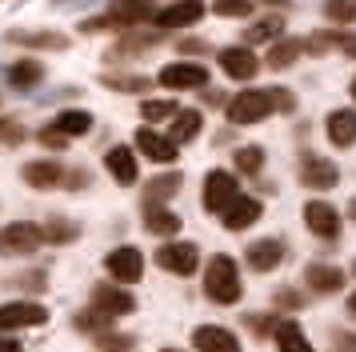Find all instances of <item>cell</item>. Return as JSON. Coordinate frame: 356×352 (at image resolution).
Listing matches in <instances>:
<instances>
[{"mask_svg":"<svg viewBox=\"0 0 356 352\" xmlns=\"http://www.w3.org/2000/svg\"><path fill=\"white\" fill-rule=\"evenodd\" d=\"M241 269H236V260L225 253H216L204 264V296L212 304H236L241 301Z\"/></svg>","mask_w":356,"mask_h":352,"instance_id":"cell-1","label":"cell"},{"mask_svg":"<svg viewBox=\"0 0 356 352\" xmlns=\"http://www.w3.org/2000/svg\"><path fill=\"white\" fill-rule=\"evenodd\" d=\"M273 112H276V100H273L268 88H244V93H236L228 100V120L236 128L260 125V120H268Z\"/></svg>","mask_w":356,"mask_h":352,"instance_id":"cell-2","label":"cell"},{"mask_svg":"<svg viewBox=\"0 0 356 352\" xmlns=\"http://www.w3.org/2000/svg\"><path fill=\"white\" fill-rule=\"evenodd\" d=\"M49 324V308L36 301H8L0 304V333H17V328H40Z\"/></svg>","mask_w":356,"mask_h":352,"instance_id":"cell-3","label":"cell"},{"mask_svg":"<svg viewBox=\"0 0 356 352\" xmlns=\"http://www.w3.org/2000/svg\"><path fill=\"white\" fill-rule=\"evenodd\" d=\"M92 308H97V312H104L108 320H116V317H129V312H136V296H132L124 285L100 280V285H92Z\"/></svg>","mask_w":356,"mask_h":352,"instance_id":"cell-4","label":"cell"},{"mask_svg":"<svg viewBox=\"0 0 356 352\" xmlns=\"http://www.w3.org/2000/svg\"><path fill=\"white\" fill-rule=\"evenodd\" d=\"M40 240H44V228H36L29 221L4 224L0 228V256H29L40 248Z\"/></svg>","mask_w":356,"mask_h":352,"instance_id":"cell-5","label":"cell"},{"mask_svg":"<svg viewBox=\"0 0 356 352\" xmlns=\"http://www.w3.org/2000/svg\"><path fill=\"white\" fill-rule=\"evenodd\" d=\"M236 196H241V184H236V176H232V173H225V168H212V173L204 176V208H209V212H216V216H220V212H225Z\"/></svg>","mask_w":356,"mask_h":352,"instance_id":"cell-6","label":"cell"},{"mask_svg":"<svg viewBox=\"0 0 356 352\" xmlns=\"http://www.w3.org/2000/svg\"><path fill=\"white\" fill-rule=\"evenodd\" d=\"M156 264L164 272H177V276H193L196 264H200V248L196 244H184V240H172V244L156 248Z\"/></svg>","mask_w":356,"mask_h":352,"instance_id":"cell-7","label":"cell"},{"mask_svg":"<svg viewBox=\"0 0 356 352\" xmlns=\"http://www.w3.org/2000/svg\"><path fill=\"white\" fill-rule=\"evenodd\" d=\"M305 224H308V232H312V237H321V240H337L340 228H344L340 212L328 205V200H308V205H305Z\"/></svg>","mask_w":356,"mask_h":352,"instance_id":"cell-8","label":"cell"},{"mask_svg":"<svg viewBox=\"0 0 356 352\" xmlns=\"http://www.w3.org/2000/svg\"><path fill=\"white\" fill-rule=\"evenodd\" d=\"M104 269H108L113 280L132 285V280H140V276H145V256H140V248L124 244V248H113V253L104 256Z\"/></svg>","mask_w":356,"mask_h":352,"instance_id":"cell-9","label":"cell"},{"mask_svg":"<svg viewBox=\"0 0 356 352\" xmlns=\"http://www.w3.org/2000/svg\"><path fill=\"white\" fill-rule=\"evenodd\" d=\"M300 184L312 192H328L340 184V168L324 157H305L300 160Z\"/></svg>","mask_w":356,"mask_h":352,"instance_id":"cell-10","label":"cell"},{"mask_svg":"<svg viewBox=\"0 0 356 352\" xmlns=\"http://www.w3.org/2000/svg\"><path fill=\"white\" fill-rule=\"evenodd\" d=\"M284 256H289V244L276 237H264L257 240V244H248V253H244V260H248V269L252 272H273L284 264Z\"/></svg>","mask_w":356,"mask_h":352,"instance_id":"cell-11","label":"cell"},{"mask_svg":"<svg viewBox=\"0 0 356 352\" xmlns=\"http://www.w3.org/2000/svg\"><path fill=\"white\" fill-rule=\"evenodd\" d=\"M200 16H204V0H172V4L156 8L152 24H161V29H184V24H196Z\"/></svg>","mask_w":356,"mask_h":352,"instance_id":"cell-12","label":"cell"},{"mask_svg":"<svg viewBox=\"0 0 356 352\" xmlns=\"http://www.w3.org/2000/svg\"><path fill=\"white\" fill-rule=\"evenodd\" d=\"M260 216H264V205H260L257 196H236V200L220 212V224H225L228 232H244V228H252Z\"/></svg>","mask_w":356,"mask_h":352,"instance_id":"cell-13","label":"cell"},{"mask_svg":"<svg viewBox=\"0 0 356 352\" xmlns=\"http://www.w3.org/2000/svg\"><path fill=\"white\" fill-rule=\"evenodd\" d=\"M161 84L164 88H204V84H209V68H204V64H188V61L164 64Z\"/></svg>","mask_w":356,"mask_h":352,"instance_id":"cell-14","label":"cell"},{"mask_svg":"<svg viewBox=\"0 0 356 352\" xmlns=\"http://www.w3.org/2000/svg\"><path fill=\"white\" fill-rule=\"evenodd\" d=\"M132 144H136V152H145V157H148V160H156V164H172V160L180 157V148L168 141L164 132H156V128H140Z\"/></svg>","mask_w":356,"mask_h":352,"instance_id":"cell-15","label":"cell"},{"mask_svg":"<svg viewBox=\"0 0 356 352\" xmlns=\"http://www.w3.org/2000/svg\"><path fill=\"white\" fill-rule=\"evenodd\" d=\"M220 68H225L232 80H252L260 72V61L252 56V48H244V45H232V48H220Z\"/></svg>","mask_w":356,"mask_h":352,"instance_id":"cell-16","label":"cell"},{"mask_svg":"<svg viewBox=\"0 0 356 352\" xmlns=\"http://www.w3.org/2000/svg\"><path fill=\"white\" fill-rule=\"evenodd\" d=\"M193 344H196V352H241L236 333H228L220 324H200L193 333Z\"/></svg>","mask_w":356,"mask_h":352,"instance_id":"cell-17","label":"cell"},{"mask_svg":"<svg viewBox=\"0 0 356 352\" xmlns=\"http://www.w3.org/2000/svg\"><path fill=\"white\" fill-rule=\"evenodd\" d=\"M344 280H348V276H344L337 264H308L305 269V285H308V292H316V296H332V292H340Z\"/></svg>","mask_w":356,"mask_h":352,"instance_id":"cell-18","label":"cell"},{"mask_svg":"<svg viewBox=\"0 0 356 352\" xmlns=\"http://www.w3.org/2000/svg\"><path fill=\"white\" fill-rule=\"evenodd\" d=\"M104 168L113 173L116 184H136V176H140V164H136V152L124 148V144H116L104 152Z\"/></svg>","mask_w":356,"mask_h":352,"instance_id":"cell-19","label":"cell"},{"mask_svg":"<svg viewBox=\"0 0 356 352\" xmlns=\"http://www.w3.org/2000/svg\"><path fill=\"white\" fill-rule=\"evenodd\" d=\"M24 180L33 184V189L49 192V189H60L65 184V168L56 164V160H33V164H24Z\"/></svg>","mask_w":356,"mask_h":352,"instance_id":"cell-20","label":"cell"},{"mask_svg":"<svg viewBox=\"0 0 356 352\" xmlns=\"http://www.w3.org/2000/svg\"><path fill=\"white\" fill-rule=\"evenodd\" d=\"M116 24H145L156 16V0H113V13H108Z\"/></svg>","mask_w":356,"mask_h":352,"instance_id":"cell-21","label":"cell"},{"mask_svg":"<svg viewBox=\"0 0 356 352\" xmlns=\"http://www.w3.org/2000/svg\"><path fill=\"white\" fill-rule=\"evenodd\" d=\"M324 128H328V141L337 144V148H348V144H356V112H353V109L328 112Z\"/></svg>","mask_w":356,"mask_h":352,"instance_id":"cell-22","label":"cell"},{"mask_svg":"<svg viewBox=\"0 0 356 352\" xmlns=\"http://www.w3.org/2000/svg\"><path fill=\"white\" fill-rule=\"evenodd\" d=\"M200 128H204V116L196 109H180L177 116H172V128H168V141L177 144H188V141H196L200 136Z\"/></svg>","mask_w":356,"mask_h":352,"instance_id":"cell-23","label":"cell"},{"mask_svg":"<svg viewBox=\"0 0 356 352\" xmlns=\"http://www.w3.org/2000/svg\"><path fill=\"white\" fill-rule=\"evenodd\" d=\"M145 228L152 232V237H177L180 228H184V221H180L172 208H164V205H152L145 212Z\"/></svg>","mask_w":356,"mask_h":352,"instance_id":"cell-24","label":"cell"},{"mask_svg":"<svg viewBox=\"0 0 356 352\" xmlns=\"http://www.w3.org/2000/svg\"><path fill=\"white\" fill-rule=\"evenodd\" d=\"M52 128L60 132V136H84V132H92V112L84 109H60L56 112V120H52Z\"/></svg>","mask_w":356,"mask_h":352,"instance_id":"cell-25","label":"cell"},{"mask_svg":"<svg viewBox=\"0 0 356 352\" xmlns=\"http://www.w3.org/2000/svg\"><path fill=\"white\" fill-rule=\"evenodd\" d=\"M273 336H276V349L280 352H316V344H308L305 328H300L296 320H280Z\"/></svg>","mask_w":356,"mask_h":352,"instance_id":"cell-26","label":"cell"},{"mask_svg":"<svg viewBox=\"0 0 356 352\" xmlns=\"http://www.w3.org/2000/svg\"><path fill=\"white\" fill-rule=\"evenodd\" d=\"M8 40L20 48H52V52H60V48H68V36L65 32H8Z\"/></svg>","mask_w":356,"mask_h":352,"instance_id":"cell-27","label":"cell"},{"mask_svg":"<svg viewBox=\"0 0 356 352\" xmlns=\"http://www.w3.org/2000/svg\"><path fill=\"white\" fill-rule=\"evenodd\" d=\"M40 80H44V64H40V61H29V56H24V61H17L13 68H8V84L20 88V93L36 88Z\"/></svg>","mask_w":356,"mask_h":352,"instance_id":"cell-28","label":"cell"},{"mask_svg":"<svg viewBox=\"0 0 356 352\" xmlns=\"http://www.w3.org/2000/svg\"><path fill=\"white\" fill-rule=\"evenodd\" d=\"M180 192V176L177 173H164V176H152L145 189V205H161V200H168V196H177Z\"/></svg>","mask_w":356,"mask_h":352,"instance_id":"cell-29","label":"cell"},{"mask_svg":"<svg viewBox=\"0 0 356 352\" xmlns=\"http://www.w3.org/2000/svg\"><path fill=\"white\" fill-rule=\"evenodd\" d=\"M300 48H305V40H292V36H284V40H276L273 52H268V68H289V64H296V56H300Z\"/></svg>","mask_w":356,"mask_h":352,"instance_id":"cell-30","label":"cell"},{"mask_svg":"<svg viewBox=\"0 0 356 352\" xmlns=\"http://www.w3.org/2000/svg\"><path fill=\"white\" fill-rule=\"evenodd\" d=\"M280 32H284V20H280V16H264L260 24H248V29H244V48L260 45V40H276Z\"/></svg>","mask_w":356,"mask_h":352,"instance_id":"cell-31","label":"cell"},{"mask_svg":"<svg viewBox=\"0 0 356 352\" xmlns=\"http://www.w3.org/2000/svg\"><path fill=\"white\" fill-rule=\"evenodd\" d=\"M76 237H81V224H72V221L52 216V221L44 224V240H52V244H72Z\"/></svg>","mask_w":356,"mask_h":352,"instance_id":"cell-32","label":"cell"},{"mask_svg":"<svg viewBox=\"0 0 356 352\" xmlns=\"http://www.w3.org/2000/svg\"><path fill=\"white\" fill-rule=\"evenodd\" d=\"M232 157H236V168H241L244 176H257L260 168H264V148H257V144H244Z\"/></svg>","mask_w":356,"mask_h":352,"instance_id":"cell-33","label":"cell"},{"mask_svg":"<svg viewBox=\"0 0 356 352\" xmlns=\"http://www.w3.org/2000/svg\"><path fill=\"white\" fill-rule=\"evenodd\" d=\"M324 16L332 24H353L356 20V0H324Z\"/></svg>","mask_w":356,"mask_h":352,"instance_id":"cell-34","label":"cell"},{"mask_svg":"<svg viewBox=\"0 0 356 352\" xmlns=\"http://www.w3.org/2000/svg\"><path fill=\"white\" fill-rule=\"evenodd\" d=\"M340 36H344V32H332V29L312 32V36L305 40V48L312 52V56H321V52H328V48H340Z\"/></svg>","mask_w":356,"mask_h":352,"instance_id":"cell-35","label":"cell"},{"mask_svg":"<svg viewBox=\"0 0 356 352\" xmlns=\"http://www.w3.org/2000/svg\"><path fill=\"white\" fill-rule=\"evenodd\" d=\"M100 84L113 88V93H140V88H152V80L148 77H104Z\"/></svg>","mask_w":356,"mask_h":352,"instance_id":"cell-36","label":"cell"},{"mask_svg":"<svg viewBox=\"0 0 356 352\" xmlns=\"http://www.w3.org/2000/svg\"><path fill=\"white\" fill-rule=\"evenodd\" d=\"M177 112H180L177 100H145V104H140V116H145V120H168V116H177Z\"/></svg>","mask_w":356,"mask_h":352,"instance_id":"cell-37","label":"cell"},{"mask_svg":"<svg viewBox=\"0 0 356 352\" xmlns=\"http://www.w3.org/2000/svg\"><path fill=\"white\" fill-rule=\"evenodd\" d=\"M156 40H161V32H136V36H124V40L116 45L113 56H120V52H140V48L156 45Z\"/></svg>","mask_w":356,"mask_h":352,"instance_id":"cell-38","label":"cell"},{"mask_svg":"<svg viewBox=\"0 0 356 352\" xmlns=\"http://www.w3.org/2000/svg\"><path fill=\"white\" fill-rule=\"evenodd\" d=\"M0 141L8 144V148H17L24 141V125H20L17 116H0Z\"/></svg>","mask_w":356,"mask_h":352,"instance_id":"cell-39","label":"cell"},{"mask_svg":"<svg viewBox=\"0 0 356 352\" xmlns=\"http://www.w3.org/2000/svg\"><path fill=\"white\" fill-rule=\"evenodd\" d=\"M97 352H132V336H116V333H104L92 340Z\"/></svg>","mask_w":356,"mask_h":352,"instance_id":"cell-40","label":"cell"},{"mask_svg":"<svg viewBox=\"0 0 356 352\" xmlns=\"http://www.w3.org/2000/svg\"><path fill=\"white\" fill-rule=\"evenodd\" d=\"M216 16H252V0H216Z\"/></svg>","mask_w":356,"mask_h":352,"instance_id":"cell-41","label":"cell"},{"mask_svg":"<svg viewBox=\"0 0 356 352\" xmlns=\"http://www.w3.org/2000/svg\"><path fill=\"white\" fill-rule=\"evenodd\" d=\"M276 308H300V304H305V296H300V292H296V288H276Z\"/></svg>","mask_w":356,"mask_h":352,"instance_id":"cell-42","label":"cell"},{"mask_svg":"<svg viewBox=\"0 0 356 352\" xmlns=\"http://www.w3.org/2000/svg\"><path fill=\"white\" fill-rule=\"evenodd\" d=\"M17 285L24 288V292H29V288H33V292H44L49 280H44V272H33V276H17Z\"/></svg>","mask_w":356,"mask_h":352,"instance_id":"cell-43","label":"cell"},{"mask_svg":"<svg viewBox=\"0 0 356 352\" xmlns=\"http://www.w3.org/2000/svg\"><path fill=\"white\" fill-rule=\"evenodd\" d=\"M113 24H116L113 16H88L81 24V32H104V29H113Z\"/></svg>","mask_w":356,"mask_h":352,"instance_id":"cell-44","label":"cell"},{"mask_svg":"<svg viewBox=\"0 0 356 352\" xmlns=\"http://www.w3.org/2000/svg\"><path fill=\"white\" fill-rule=\"evenodd\" d=\"M244 324H248L252 333H268V328L276 333V320L273 317H244Z\"/></svg>","mask_w":356,"mask_h":352,"instance_id":"cell-45","label":"cell"},{"mask_svg":"<svg viewBox=\"0 0 356 352\" xmlns=\"http://www.w3.org/2000/svg\"><path fill=\"white\" fill-rule=\"evenodd\" d=\"M40 141L49 144V148H65V144H68V136H60L56 128H44V132H40Z\"/></svg>","mask_w":356,"mask_h":352,"instance_id":"cell-46","label":"cell"},{"mask_svg":"<svg viewBox=\"0 0 356 352\" xmlns=\"http://www.w3.org/2000/svg\"><path fill=\"white\" fill-rule=\"evenodd\" d=\"M273 100H276V109H284V112L296 109V100H292V96L284 93V88H273Z\"/></svg>","mask_w":356,"mask_h":352,"instance_id":"cell-47","label":"cell"},{"mask_svg":"<svg viewBox=\"0 0 356 352\" xmlns=\"http://www.w3.org/2000/svg\"><path fill=\"white\" fill-rule=\"evenodd\" d=\"M340 52L356 61V32H344V36H340Z\"/></svg>","mask_w":356,"mask_h":352,"instance_id":"cell-48","label":"cell"},{"mask_svg":"<svg viewBox=\"0 0 356 352\" xmlns=\"http://www.w3.org/2000/svg\"><path fill=\"white\" fill-rule=\"evenodd\" d=\"M337 352H356V336H337Z\"/></svg>","mask_w":356,"mask_h":352,"instance_id":"cell-49","label":"cell"},{"mask_svg":"<svg viewBox=\"0 0 356 352\" xmlns=\"http://www.w3.org/2000/svg\"><path fill=\"white\" fill-rule=\"evenodd\" d=\"M0 352H20V344L13 340V336H4V333H0Z\"/></svg>","mask_w":356,"mask_h":352,"instance_id":"cell-50","label":"cell"},{"mask_svg":"<svg viewBox=\"0 0 356 352\" xmlns=\"http://www.w3.org/2000/svg\"><path fill=\"white\" fill-rule=\"evenodd\" d=\"M180 48H184V52H188V48H193V52H209V45H204V40H184Z\"/></svg>","mask_w":356,"mask_h":352,"instance_id":"cell-51","label":"cell"},{"mask_svg":"<svg viewBox=\"0 0 356 352\" xmlns=\"http://www.w3.org/2000/svg\"><path fill=\"white\" fill-rule=\"evenodd\" d=\"M348 312H353V317H356V292H353V296H348Z\"/></svg>","mask_w":356,"mask_h":352,"instance_id":"cell-52","label":"cell"},{"mask_svg":"<svg viewBox=\"0 0 356 352\" xmlns=\"http://www.w3.org/2000/svg\"><path fill=\"white\" fill-rule=\"evenodd\" d=\"M353 100H356V77H353Z\"/></svg>","mask_w":356,"mask_h":352,"instance_id":"cell-53","label":"cell"},{"mask_svg":"<svg viewBox=\"0 0 356 352\" xmlns=\"http://www.w3.org/2000/svg\"><path fill=\"white\" fill-rule=\"evenodd\" d=\"M161 352H180V349H161Z\"/></svg>","mask_w":356,"mask_h":352,"instance_id":"cell-54","label":"cell"},{"mask_svg":"<svg viewBox=\"0 0 356 352\" xmlns=\"http://www.w3.org/2000/svg\"><path fill=\"white\" fill-rule=\"evenodd\" d=\"M353 272H356V264H353Z\"/></svg>","mask_w":356,"mask_h":352,"instance_id":"cell-55","label":"cell"}]
</instances>
